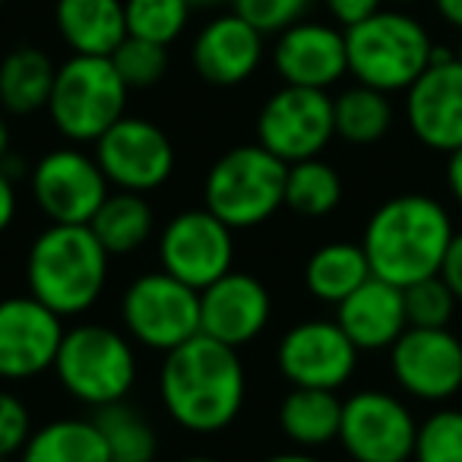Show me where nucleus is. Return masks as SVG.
<instances>
[{
    "mask_svg": "<svg viewBox=\"0 0 462 462\" xmlns=\"http://www.w3.org/2000/svg\"><path fill=\"white\" fill-rule=\"evenodd\" d=\"M111 64L121 73L127 89H149V86L162 83L168 73V48L155 45L146 39H134L127 35L124 45L111 54Z\"/></svg>",
    "mask_w": 462,
    "mask_h": 462,
    "instance_id": "33",
    "label": "nucleus"
},
{
    "mask_svg": "<svg viewBox=\"0 0 462 462\" xmlns=\"http://www.w3.org/2000/svg\"><path fill=\"white\" fill-rule=\"evenodd\" d=\"M96 162L117 190L152 193L171 178L174 146L159 124L124 115L96 143Z\"/></svg>",
    "mask_w": 462,
    "mask_h": 462,
    "instance_id": "13",
    "label": "nucleus"
},
{
    "mask_svg": "<svg viewBox=\"0 0 462 462\" xmlns=\"http://www.w3.org/2000/svg\"><path fill=\"white\" fill-rule=\"evenodd\" d=\"M0 462H10V459H0Z\"/></svg>",
    "mask_w": 462,
    "mask_h": 462,
    "instance_id": "49",
    "label": "nucleus"
},
{
    "mask_svg": "<svg viewBox=\"0 0 462 462\" xmlns=\"http://www.w3.org/2000/svg\"><path fill=\"white\" fill-rule=\"evenodd\" d=\"M108 187L96 155L73 146L51 149L32 171L35 206L51 218V225H89L108 199Z\"/></svg>",
    "mask_w": 462,
    "mask_h": 462,
    "instance_id": "12",
    "label": "nucleus"
},
{
    "mask_svg": "<svg viewBox=\"0 0 462 462\" xmlns=\"http://www.w3.org/2000/svg\"><path fill=\"white\" fill-rule=\"evenodd\" d=\"M54 374L73 399L102 409L124 402L136 383V355L124 333L102 323H79L67 329Z\"/></svg>",
    "mask_w": 462,
    "mask_h": 462,
    "instance_id": "6",
    "label": "nucleus"
},
{
    "mask_svg": "<svg viewBox=\"0 0 462 462\" xmlns=\"http://www.w3.org/2000/svg\"><path fill=\"white\" fill-rule=\"evenodd\" d=\"M371 263L361 245H348V241H333L323 245L310 254L308 266H304V285L317 301L342 304L355 289L371 279Z\"/></svg>",
    "mask_w": 462,
    "mask_h": 462,
    "instance_id": "25",
    "label": "nucleus"
},
{
    "mask_svg": "<svg viewBox=\"0 0 462 462\" xmlns=\"http://www.w3.org/2000/svg\"><path fill=\"white\" fill-rule=\"evenodd\" d=\"M453 235V218L440 199L428 193H399L374 209L361 247L374 276L409 289L421 279L440 276Z\"/></svg>",
    "mask_w": 462,
    "mask_h": 462,
    "instance_id": "2",
    "label": "nucleus"
},
{
    "mask_svg": "<svg viewBox=\"0 0 462 462\" xmlns=\"http://www.w3.org/2000/svg\"><path fill=\"white\" fill-rule=\"evenodd\" d=\"M456 60L462 64V42H459V48H456Z\"/></svg>",
    "mask_w": 462,
    "mask_h": 462,
    "instance_id": "46",
    "label": "nucleus"
},
{
    "mask_svg": "<svg viewBox=\"0 0 462 462\" xmlns=\"http://www.w3.org/2000/svg\"><path fill=\"white\" fill-rule=\"evenodd\" d=\"M58 67L42 48L20 45L0 60V105L10 115H35L51 102Z\"/></svg>",
    "mask_w": 462,
    "mask_h": 462,
    "instance_id": "23",
    "label": "nucleus"
},
{
    "mask_svg": "<svg viewBox=\"0 0 462 462\" xmlns=\"http://www.w3.org/2000/svg\"><path fill=\"white\" fill-rule=\"evenodd\" d=\"M390 4H415V0H390Z\"/></svg>",
    "mask_w": 462,
    "mask_h": 462,
    "instance_id": "47",
    "label": "nucleus"
},
{
    "mask_svg": "<svg viewBox=\"0 0 462 462\" xmlns=\"http://www.w3.org/2000/svg\"><path fill=\"white\" fill-rule=\"evenodd\" d=\"M342 203V178L323 159H308L289 165L285 174V206L295 216L323 218Z\"/></svg>",
    "mask_w": 462,
    "mask_h": 462,
    "instance_id": "30",
    "label": "nucleus"
},
{
    "mask_svg": "<svg viewBox=\"0 0 462 462\" xmlns=\"http://www.w3.org/2000/svg\"><path fill=\"white\" fill-rule=\"evenodd\" d=\"M434 7L447 26L462 29V0H434Z\"/></svg>",
    "mask_w": 462,
    "mask_h": 462,
    "instance_id": "41",
    "label": "nucleus"
},
{
    "mask_svg": "<svg viewBox=\"0 0 462 462\" xmlns=\"http://www.w3.org/2000/svg\"><path fill=\"white\" fill-rule=\"evenodd\" d=\"M159 260L168 276L203 291L235 263L231 228L209 209L178 212L159 235Z\"/></svg>",
    "mask_w": 462,
    "mask_h": 462,
    "instance_id": "11",
    "label": "nucleus"
},
{
    "mask_svg": "<svg viewBox=\"0 0 462 462\" xmlns=\"http://www.w3.org/2000/svg\"><path fill=\"white\" fill-rule=\"evenodd\" d=\"M32 437V418L20 396L0 390V459L23 453L26 440Z\"/></svg>",
    "mask_w": 462,
    "mask_h": 462,
    "instance_id": "36",
    "label": "nucleus"
},
{
    "mask_svg": "<svg viewBox=\"0 0 462 462\" xmlns=\"http://www.w3.org/2000/svg\"><path fill=\"white\" fill-rule=\"evenodd\" d=\"M263 39L266 35L241 20L235 10L216 16L199 29L193 42V70L209 86H222V89L241 86L257 73L263 60Z\"/></svg>",
    "mask_w": 462,
    "mask_h": 462,
    "instance_id": "20",
    "label": "nucleus"
},
{
    "mask_svg": "<svg viewBox=\"0 0 462 462\" xmlns=\"http://www.w3.org/2000/svg\"><path fill=\"white\" fill-rule=\"evenodd\" d=\"M190 0H124L127 35L171 45L190 23Z\"/></svg>",
    "mask_w": 462,
    "mask_h": 462,
    "instance_id": "31",
    "label": "nucleus"
},
{
    "mask_svg": "<svg viewBox=\"0 0 462 462\" xmlns=\"http://www.w3.org/2000/svg\"><path fill=\"white\" fill-rule=\"evenodd\" d=\"M263 462H323V459H317V456H310V453H279Z\"/></svg>",
    "mask_w": 462,
    "mask_h": 462,
    "instance_id": "42",
    "label": "nucleus"
},
{
    "mask_svg": "<svg viewBox=\"0 0 462 462\" xmlns=\"http://www.w3.org/2000/svg\"><path fill=\"white\" fill-rule=\"evenodd\" d=\"M418 421L399 396L361 390L342 402L339 443L355 462H409Z\"/></svg>",
    "mask_w": 462,
    "mask_h": 462,
    "instance_id": "10",
    "label": "nucleus"
},
{
    "mask_svg": "<svg viewBox=\"0 0 462 462\" xmlns=\"http://www.w3.org/2000/svg\"><path fill=\"white\" fill-rule=\"evenodd\" d=\"M4 4H7V0H0V7H4Z\"/></svg>",
    "mask_w": 462,
    "mask_h": 462,
    "instance_id": "48",
    "label": "nucleus"
},
{
    "mask_svg": "<svg viewBox=\"0 0 462 462\" xmlns=\"http://www.w3.org/2000/svg\"><path fill=\"white\" fill-rule=\"evenodd\" d=\"M96 428L111 462H155L159 437L155 428L127 402H111L96 411Z\"/></svg>",
    "mask_w": 462,
    "mask_h": 462,
    "instance_id": "29",
    "label": "nucleus"
},
{
    "mask_svg": "<svg viewBox=\"0 0 462 462\" xmlns=\"http://www.w3.org/2000/svg\"><path fill=\"white\" fill-rule=\"evenodd\" d=\"M54 23L64 45L86 58H111L127 39L121 0H58Z\"/></svg>",
    "mask_w": 462,
    "mask_h": 462,
    "instance_id": "22",
    "label": "nucleus"
},
{
    "mask_svg": "<svg viewBox=\"0 0 462 462\" xmlns=\"http://www.w3.org/2000/svg\"><path fill=\"white\" fill-rule=\"evenodd\" d=\"M64 317L32 295L0 301V377L29 380L54 367L64 342Z\"/></svg>",
    "mask_w": 462,
    "mask_h": 462,
    "instance_id": "17",
    "label": "nucleus"
},
{
    "mask_svg": "<svg viewBox=\"0 0 462 462\" xmlns=\"http://www.w3.org/2000/svg\"><path fill=\"white\" fill-rule=\"evenodd\" d=\"M108 260L89 225H48L29 247V291L58 317L86 314L105 291Z\"/></svg>",
    "mask_w": 462,
    "mask_h": 462,
    "instance_id": "3",
    "label": "nucleus"
},
{
    "mask_svg": "<svg viewBox=\"0 0 462 462\" xmlns=\"http://www.w3.org/2000/svg\"><path fill=\"white\" fill-rule=\"evenodd\" d=\"M273 298L251 273H225L199 291V333L222 346L241 348L266 329Z\"/></svg>",
    "mask_w": 462,
    "mask_h": 462,
    "instance_id": "18",
    "label": "nucleus"
},
{
    "mask_svg": "<svg viewBox=\"0 0 462 462\" xmlns=\"http://www.w3.org/2000/svg\"><path fill=\"white\" fill-rule=\"evenodd\" d=\"M159 396L174 424L193 434L225 430L245 409L247 377L238 348L222 346L209 336L165 352L159 371Z\"/></svg>",
    "mask_w": 462,
    "mask_h": 462,
    "instance_id": "1",
    "label": "nucleus"
},
{
    "mask_svg": "<svg viewBox=\"0 0 462 462\" xmlns=\"http://www.w3.org/2000/svg\"><path fill=\"white\" fill-rule=\"evenodd\" d=\"M20 456V462H111L96 421L86 418H58L42 424Z\"/></svg>",
    "mask_w": 462,
    "mask_h": 462,
    "instance_id": "26",
    "label": "nucleus"
},
{
    "mask_svg": "<svg viewBox=\"0 0 462 462\" xmlns=\"http://www.w3.org/2000/svg\"><path fill=\"white\" fill-rule=\"evenodd\" d=\"M231 7L241 20H247L263 35H279L301 23L310 0H231Z\"/></svg>",
    "mask_w": 462,
    "mask_h": 462,
    "instance_id": "35",
    "label": "nucleus"
},
{
    "mask_svg": "<svg viewBox=\"0 0 462 462\" xmlns=\"http://www.w3.org/2000/svg\"><path fill=\"white\" fill-rule=\"evenodd\" d=\"M336 323L355 342L358 352L393 348L399 336L409 329L402 289L371 276L361 289H355L342 304H336Z\"/></svg>",
    "mask_w": 462,
    "mask_h": 462,
    "instance_id": "21",
    "label": "nucleus"
},
{
    "mask_svg": "<svg viewBox=\"0 0 462 462\" xmlns=\"http://www.w3.org/2000/svg\"><path fill=\"white\" fill-rule=\"evenodd\" d=\"M7 149H10V127H7V121H4V115H0V165L7 159Z\"/></svg>",
    "mask_w": 462,
    "mask_h": 462,
    "instance_id": "43",
    "label": "nucleus"
},
{
    "mask_svg": "<svg viewBox=\"0 0 462 462\" xmlns=\"http://www.w3.org/2000/svg\"><path fill=\"white\" fill-rule=\"evenodd\" d=\"M121 320L140 346L171 352L199 336V291L165 270L143 273L124 291Z\"/></svg>",
    "mask_w": 462,
    "mask_h": 462,
    "instance_id": "8",
    "label": "nucleus"
},
{
    "mask_svg": "<svg viewBox=\"0 0 462 462\" xmlns=\"http://www.w3.org/2000/svg\"><path fill=\"white\" fill-rule=\"evenodd\" d=\"M390 371L409 396L447 402L462 390V339L449 327H409L390 348Z\"/></svg>",
    "mask_w": 462,
    "mask_h": 462,
    "instance_id": "15",
    "label": "nucleus"
},
{
    "mask_svg": "<svg viewBox=\"0 0 462 462\" xmlns=\"http://www.w3.org/2000/svg\"><path fill=\"white\" fill-rule=\"evenodd\" d=\"M415 462H462V409H437L418 424Z\"/></svg>",
    "mask_w": 462,
    "mask_h": 462,
    "instance_id": "32",
    "label": "nucleus"
},
{
    "mask_svg": "<svg viewBox=\"0 0 462 462\" xmlns=\"http://www.w3.org/2000/svg\"><path fill=\"white\" fill-rule=\"evenodd\" d=\"M16 216V187H14V178L4 165H0V235L10 228Z\"/></svg>",
    "mask_w": 462,
    "mask_h": 462,
    "instance_id": "39",
    "label": "nucleus"
},
{
    "mask_svg": "<svg viewBox=\"0 0 462 462\" xmlns=\"http://www.w3.org/2000/svg\"><path fill=\"white\" fill-rule=\"evenodd\" d=\"M178 462H218L212 456H187V459H178Z\"/></svg>",
    "mask_w": 462,
    "mask_h": 462,
    "instance_id": "45",
    "label": "nucleus"
},
{
    "mask_svg": "<svg viewBox=\"0 0 462 462\" xmlns=\"http://www.w3.org/2000/svg\"><path fill=\"white\" fill-rule=\"evenodd\" d=\"M127 92L111 58L73 54L58 67L48 111L70 143H98L124 117Z\"/></svg>",
    "mask_w": 462,
    "mask_h": 462,
    "instance_id": "7",
    "label": "nucleus"
},
{
    "mask_svg": "<svg viewBox=\"0 0 462 462\" xmlns=\"http://www.w3.org/2000/svg\"><path fill=\"white\" fill-rule=\"evenodd\" d=\"M336 136L355 146H371L383 140L393 127V102L386 92L355 83L339 98H333Z\"/></svg>",
    "mask_w": 462,
    "mask_h": 462,
    "instance_id": "28",
    "label": "nucleus"
},
{
    "mask_svg": "<svg viewBox=\"0 0 462 462\" xmlns=\"http://www.w3.org/2000/svg\"><path fill=\"white\" fill-rule=\"evenodd\" d=\"M447 184H449V193H453V199L462 206V149L449 152V162H447Z\"/></svg>",
    "mask_w": 462,
    "mask_h": 462,
    "instance_id": "40",
    "label": "nucleus"
},
{
    "mask_svg": "<svg viewBox=\"0 0 462 462\" xmlns=\"http://www.w3.org/2000/svg\"><path fill=\"white\" fill-rule=\"evenodd\" d=\"M405 121L421 146L434 152L462 149V64L437 48L430 67L405 89Z\"/></svg>",
    "mask_w": 462,
    "mask_h": 462,
    "instance_id": "14",
    "label": "nucleus"
},
{
    "mask_svg": "<svg viewBox=\"0 0 462 462\" xmlns=\"http://www.w3.org/2000/svg\"><path fill=\"white\" fill-rule=\"evenodd\" d=\"M348 73L361 86L386 96L405 92L434 60L437 45L428 29L402 10H380L371 20L346 29Z\"/></svg>",
    "mask_w": 462,
    "mask_h": 462,
    "instance_id": "4",
    "label": "nucleus"
},
{
    "mask_svg": "<svg viewBox=\"0 0 462 462\" xmlns=\"http://www.w3.org/2000/svg\"><path fill=\"white\" fill-rule=\"evenodd\" d=\"M279 371L291 386L339 390L358 367V348L336 320L295 323L279 342Z\"/></svg>",
    "mask_w": 462,
    "mask_h": 462,
    "instance_id": "16",
    "label": "nucleus"
},
{
    "mask_svg": "<svg viewBox=\"0 0 462 462\" xmlns=\"http://www.w3.org/2000/svg\"><path fill=\"white\" fill-rule=\"evenodd\" d=\"M222 0H190V7H216Z\"/></svg>",
    "mask_w": 462,
    "mask_h": 462,
    "instance_id": "44",
    "label": "nucleus"
},
{
    "mask_svg": "<svg viewBox=\"0 0 462 462\" xmlns=\"http://www.w3.org/2000/svg\"><path fill=\"white\" fill-rule=\"evenodd\" d=\"M440 279L449 285L456 301L462 304V231H456L453 241H449L447 257H443V266H440Z\"/></svg>",
    "mask_w": 462,
    "mask_h": 462,
    "instance_id": "38",
    "label": "nucleus"
},
{
    "mask_svg": "<svg viewBox=\"0 0 462 462\" xmlns=\"http://www.w3.org/2000/svg\"><path fill=\"white\" fill-rule=\"evenodd\" d=\"M285 174L289 165L260 143L228 149L206 174V209L231 231L263 225L285 206Z\"/></svg>",
    "mask_w": 462,
    "mask_h": 462,
    "instance_id": "5",
    "label": "nucleus"
},
{
    "mask_svg": "<svg viewBox=\"0 0 462 462\" xmlns=\"http://www.w3.org/2000/svg\"><path fill=\"white\" fill-rule=\"evenodd\" d=\"M327 10L342 29H352L358 23L371 20L374 14H380L383 0H327Z\"/></svg>",
    "mask_w": 462,
    "mask_h": 462,
    "instance_id": "37",
    "label": "nucleus"
},
{
    "mask_svg": "<svg viewBox=\"0 0 462 462\" xmlns=\"http://www.w3.org/2000/svg\"><path fill=\"white\" fill-rule=\"evenodd\" d=\"M336 136L333 98L320 89L282 86L266 98L257 117V140L285 165L320 159Z\"/></svg>",
    "mask_w": 462,
    "mask_h": 462,
    "instance_id": "9",
    "label": "nucleus"
},
{
    "mask_svg": "<svg viewBox=\"0 0 462 462\" xmlns=\"http://www.w3.org/2000/svg\"><path fill=\"white\" fill-rule=\"evenodd\" d=\"M152 225L155 216L143 193L115 190L108 193V199L96 212L89 228L96 231V238L102 241V247L111 257H124V254H134L146 245L149 235H152Z\"/></svg>",
    "mask_w": 462,
    "mask_h": 462,
    "instance_id": "27",
    "label": "nucleus"
},
{
    "mask_svg": "<svg viewBox=\"0 0 462 462\" xmlns=\"http://www.w3.org/2000/svg\"><path fill=\"white\" fill-rule=\"evenodd\" d=\"M282 434L295 447L314 449L339 440L342 424V399L333 390H308V386H291L279 409Z\"/></svg>",
    "mask_w": 462,
    "mask_h": 462,
    "instance_id": "24",
    "label": "nucleus"
},
{
    "mask_svg": "<svg viewBox=\"0 0 462 462\" xmlns=\"http://www.w3.org/2000/svg\"><path fill=\"white\" fill-rule=\"evenodd\" d=\"M273 60H276V70L285 79V86L327 92L348 73L346 32L327 26V23L301 20L279 32Z\"/></svg>",
    "mask_w": 462,
    "mask_h": 462,
    "instance_id": "19",
    "label": "nucleus"
},
{
    "mask_svg": "<svg viewBox=\"0 0 462 462\" xmlns=\"http://www.w3.org/2000/svg\"><path fill=\"white\" fill-rule=\"evenodd\" d=\"M405 295V314H409V327L418 329H443L449 327L456 314V295L440 276L421 279V282L402 289Z\"/></svg>",
    "mask_w": 462,
    "mask_h": 462,
    "instance_id": "34",
    "label": "nucleus"
}]
</instances>
